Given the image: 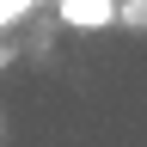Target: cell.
I'll return each instance as SVG.
<instances>
[{"instance_id": "obj_1", "label": "cell", "mask_w": 147, "mask_h": 147, "mask_svg": "<svg viewBox=\"0 0 147 147\" xmlns=\"http://www.w3.org/2000/svg\"><path fill=\"white\" fill-rule=\"evenodd\" d=\"M55 18L67 31H104V25L123 18V6L117 0H55Z\"/></svg>"}, {"instance_id": "obj_2", "label": "cell", "mask_w": 147, "mask_h": 147, "mask_svg": "<svg viewBox=\"0 0 147 147\" xmlns=\"http://www.w3.org/2000/svg\"><path fill=\"white\" fill-rule=\"evenodd\" d=\"M0 67H6V49H0Z\"/></svg>"}]
</instances>
